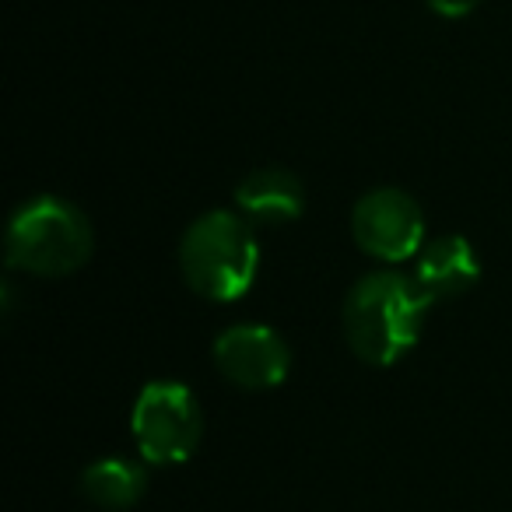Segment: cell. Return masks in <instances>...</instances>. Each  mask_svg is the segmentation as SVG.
I'll list each match as a JSON object with an SVG mask.
<instances>
[{"instance_id": "1", "label": "cell", "mask_w": 512, "mask_h": 512, "mask_svg": "<svg viewBox=\"0 0 512 512\" xmlns=\"http://www.w3.org/2000/svg\"><path fill=\"white\" fill-rule=\"evenodd\" d=\"M435 302L404 271H372L355 281L344 299V341L362 362L386 369L418 344Z\"/></svg>"}, {"instance_id": "2", "label": "cell", "mask_w": 512, "mask_h": 512, "mask_svg": "<svg viewBox=\"0 0 512 512\" xmlns=\"http://www.w3.org/2000/svg\"><path fill=\"white\" fill-rule=\"evenodd\" d=\"M179 271L186 285L204 299H242L260 271V246L249 221L232 211L200 214L179 242Z\"/></svg>"}, {"instance_id": "3", "label": "cell", "mask_w": 512, "mask_h": 512, "mask_svg": "<svg viewBox=\"0 0 512 512\" xmlns=\"http://www.w3.org/2000/svg\"><path fill=\"white\" fill-rule=\"evenodd\" d=\"M92 242V221L71 200L36 197L11 214L4 253L15 271L36 278H64L88 264Z\"/></svg>"}, {"instance_id": "4", "label": "cell", "mask_w": 512, "mask_h": 512, "mask_svg": "<svg viewBox=\"0 0 512 512\" xmlns=\"http://www.w3.org/2000/svg\"><path fill=\"white\" fill-rule=\"evenodd\" d=\"M130 432H134L141 460H148L151 467H172L197 453L200 435H204V414L190 386L158 379L137 393Z\"/></svg>"}, {"instance_id": "5", "label": "cell", "mask_w": 512, "mask_h": 512, "mask_svg": "<svg viewBox=\"0 0 512 512\" xmlns=\"http://www.w3.org/2000/svg\"><path fill=\"white\" fill-rule=\"evenodd\" d=\"M351 235L358 249L383 264L414 260L425 246V214L418 200L393 186L369 190L351 211Z\"/></svg>"}, {"instance_id": "6", "label": "cell", "mask_w": 512, "mask_h": 512, "mask_svg": "<svg viewBox=\"0 0 512 512\" xmlns=\"http://www.w3.org/2000/svg\"><path fill=\"white\" fill-rule=\"evenodd\" d=\"M214 365L232 386L242 390H271L292 372V351L285 337L260 323H239L214 337Z\"/></svg>"}, {"instance_id": "7", "label": "cell", "mask_w": 512, "mask_h": 512, "mask_svg": "<svg viewBox=\"0 0 512 512\" xmlns=\"http://www.w3.org/2000/svg\"><path fill=\"white\" fill-rule=\"evenodd\" d=\"M411 274L425 288L428 299L446 302L474 288V281L481 278V260L463 235H439L421 246Z\"/></svg>"}, {"instance_id": "8", "label": "cell", "mask_w": 512, "mask_h": 512, "mask_svg": "<svg viewBox=\"0 0 512 512\" xmlns=\"http://www.w3.org/2000/svg\"><path fill=\"white\" fill-rule=\"evenodd\" d=\"M235 207L253 225H292L306 211V190L288 169H256L235 186Z\"/></svg>"}, {"instance_id": "9", "label": "cell", "mask_w": 512, "mask_h": 512, "mask_svg": "<svg viewBox=\"0 0 512 512\" xmlns=\"http://www.w3.org/2000/svg\"><path fill=\"white\" fill-rule=\"evenodd\" d=\"M144 488H148L144 467L134 460H123V456L95 460L92 467H85V474H81V491H85V498L109 512L130 509V505L144 495Z\"/></svg>"}, {"instance_id": "10", "label": "cell", "mask_w": 512, "mask_h": 512, "mask_svg": "<svg viewBox=\"0 0 512 512\" xmlns=\"http://www.w3.org/2000/svg\"><path fill=\"white\" fill-rule=\"evenodd\" d=\"M481 0H428V8L439 11L442 18H463L477 8Z\"/></svg>"}]
</instances>
